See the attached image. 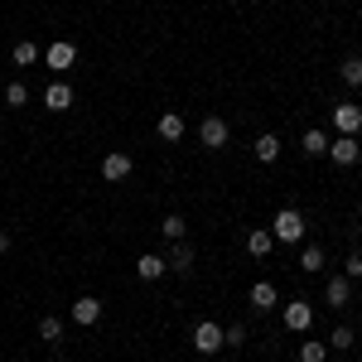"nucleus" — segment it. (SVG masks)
Wrapping results in <instances>:
<instances>
[{"instance_id": "nucleus-1", "label": "nucleus", "mask_w": 362, "mask_h": 362, "mask_svg": "<svg viewBox=\"0 0 362 362\" xmlns=\"http://www.w3.org/2000/svg\"><path fill=\"white\" fill-rule=\"evenodd\" d=\"M271 237L276 242H305V213L300 208H280L271 218Z\"/></svg>"}, {"instance_id": "nucleus-2", "label": "nucleus", "mask_w": 362, "mask_h": 362, "mask_svg": "<svg viewBox=\"0 0 362 362\" xmlns=\"http://www.w3.org/2000/svg\"><path fill=\"white\" fill-rule=\"evenodd\" d=\"M227 140H232V131H227L223 116H203V126H198V145H203V150H223Z\"/></svg>"}, {"instance_id": "nucleus-3", "label": "nucleus", "mask_w": 362, "mask_h": 362, "mask_svg": "<svg viewBox=\"0 0 362 362\" xmlns=\"http://www.w3.org/2000/svg\"><path fill=\"white\" fill-rule=\"evenodd\" d=\"M194 348L198 353H218V348H227L223 343V324H213V319L194 324Z\"/></svg>"}, {"instance_id": "nucleus-4", "label": "nucleus", "mask_w": 362, "mask_h": 362, "mask_svg": "<svg viewBox=\"0 0 362 362\" xmlns=\"http://www.w3.org/2000/svg\"><path fill=\"white\" fill-rule=\"evenodd\" d=\"M329 160H334V165H358L362 160V145H358V136H338V140H329Z\"/></svg>"}, {"instance_id": "nucleus-5", "label": "nucleus", "mask_w": 362, "mask_h": 362, "mask_svg": "<svg viewBox=\"0 0 362 362\" xmlns=\"http://www.w3.org/2000/svg\"><path fill=\"white\" fill-rule=\"evenodd\" d=\"M285 329H295V334H309V329H314L309 300H290V305H285Z\"/></svg>"}, {"instance_id": "nucleus-6", "label": "nucleus", "mask_w": 362, "mask_h": 362, "mask_svg": "<svg viewBox=\"0 0 362 362\" xmlns=\"http://www.w3.org/2000/svg\"><path fill=\"white\" fill-rule=\"evenodd\" d=\"M44 63H49L54 73H68V68L78 63V49H73L68 39H58V44H49V49H44Z\"/></svg>"}, {"instance_id": "nucleus-7", "label": "nucleus", "mask_w": 362, "mask_h": 362, "mask_svg": "<svg viewBox=\"0 0 362 362\" xmlns=\"http://www.w3.org/2000/svg\"><path fill=\"white\" fill-rule=\"evenodd\" d=\"M131 169H136V160H131L126 150H112V155L102 160V179H112V184H121V179H131Z\"/></svg>"}, {"instance_id": "nucleus-8", "label": "nucleus", "mask_w": 362, "mask_h": 362, "mask_svg": "<svg viewBox=\"0 0 362 362\" xmlns=\"http://www.w3.org/2000/svg\"><path fill=\"white\" fill-rule=\"evenodd\" d=\"M334 126H338V136H358V131H362V107H358V102L334 107Z\"/></svg>"}, {"instance_id": "nucleus-9", "label": "nucleus", "mask_w": 362, "mask_h": 362, "mask_svg": "<svg viewBox=\"0 0 362 362\" xmlns=\"http://www.w3.org/2000/svg\"><path fill=\"white\" fill-rule=\"evenodd\" d=\"M73 324H78V329H92V324H102V300H92V295L73 300Z\"/></svg>"}, {"instance_id": "nucleus-10", "label": "nucleus", "mask_w": 362, "mask_h": 362, "mask_svg": "<svg viewBox=\"0 0 362 362\" xmlns=\"http://www.w3.org/2000/svg\"><path fill=\"white\" fill-rule=\"evenodd\" d=\"M324 300H329V309H343L348 300H353V280H348V276H334L329 285H324Z\"/></svg>"}, {"instance_id": "nucleus-11", "label": "nucleus", "mask_w": 362, "mask_h": 362, "mask_svg": "<svg viewBox=\"0 0 362 362\" xmlns=\"http://www.w3.org/2000/svg\"><path fill=\"white\" fill-rule=\"evenodd\" d=\"M165 271H169V261H165V256H155V251L136 256V276H140V280H160Z\"/></svg>"}, {"instance_id": "nucleus-12", "label": "nucleus", "mask_w": 362, "mask_h": 362, "mask_svg": "<svg viewBox=\"0 0 362 362\" xmlns=\"http://www.w3.org/2000/svg\"><path fill=\"white\" fill-rule=\"evenodd\" d=\"M169 271H174V276H194V247H189V242H174V251H169Z\"/></svg>"}, {"instance_id": "nucleus-13", "label": "nucleus", "mask_w": 362, "mask_h": 362, "mask_svg": "<svg viewBox=\"0 0 362 362\" xmlns=\"http://www.w3.org/2000/svg\"><path fill=\"white\" fill-rule=\"evenodd\" d=\"M44 107H49V112H68V107H73V87L68 83L44 87Z\"/></svg>"}, {"instance_id": "nucleus-14", "label": "nucleus", "mask_w": 362, "mask_h": 362, "mask_svg": "<svg viewBox=\"0 0 362 362\" xmlns=\"http://www.w3.org/2000/svg\"><path fill=\"white\" fill-rule=\"evenodd\" d=\"M184 131H189V126H184V116H179V112H165V116H160V140H169V145H174V140H184Z\"/></svg>"}, {"instance_id": "nucleus-15", "label": "nucleus", "mask_w": 362, "mask_h": 362, "mask_svg": "<svg viewBox=\"0 0 362 362\" xmlns=\"http://www.w3.org/2000/svg\"><path fill=\"white\" fill-rule=\"evenodd\" d=\"M276 300H280V295H276L271 280H256V285H251V309H271Z\"/></svg>"}, {"instance_id": "nucleus-16", "label": "nucleus", "mask_w": 362, "mask_h": 362, "mask_svg": "<svg viewBox=\"0 0 362 362\" xmlns=\"http://www.w3.org/2000/svg\"><path fill=\"white\" fill-rule=\"evenodd\" d=\"M271 247H276V237H271V227H256L247 237V251L251 256H271Z\"/></svg>"}, {"instance_id": "nucleus-17", "label": "nucleus", "mask_w": 362, "mask_h": 362, "mask_svg": "<svg viewBox=\"0 0 362 362\" xmlns=\"http://www.w3.org/2000/svg\"><path fill=\"white\" fill-rule=\"evenodd\" d=\"M251 150H256V160H261V165H276V160H280V136H261Z\"/></svg>"}, {"instance_id": "nucleus-18", "label": "nucleus", "mask_w": 362, "mask_h": 362, "mask_svg": "<svg viewBox=\"0 0 362 362\" xmlns=\"http://www.w3.org/2000/svg\"><path fill=\"white\" fill-rule=\"evenodd\" d=\"M300 271H305V276H319V271H324V247L309 242V247L300 251Z\"/></svg>"}, {"instance_id": "nucleus-19", "label": "nucleus", "mask_w": 362, "mask_h": 362, "mask_svg": "<svg viewBox=\"0 0 362 362\" xmlns=\"http://www.w3.org/2000/svg\"><path fill=\"white\" fill-rule=\"evenodd\" d=\"M300 145H305L309 160H314V155H329V136H324V131H314V126L305 131V140H300Z\"/></svg>"}, {"instance_id": "nucleus-20", "label": "nucleus", "mask_w": 362, "mask_h": 362, "mask_svg": "<svg viewBox=\"0 0 362 362\" xmlns=\"http://www.w3.org/2000/svg\"><path fill=\"white\" fill-rule=\"evenodd\" d=\"M300 362H329V343L305 338V343H300Z\"/></svg>"}, {"instance_id": "nucleus-21", "label": "nucleus", "mask_w": 362, "mask_h": 362, "mask_svg": "<svg viewBox=\"0 0 362 362\" xmlns=\"http://www.w3.org/2000/svg\"><path fill=\"white\" fill-rule=\"evenodd\" d=\"M39 338H44V343H63V319L44 314V319H39Z\"/></svg>"}, {"instance_id": "nucleus-22", "label": "nucleus", "mask_w": 362, "mask_h": 362, "mask_svg": "<svg viewBox=\"0 0 362 362\" xmlns=\"http://www.w3.org/2000/svg\"><path fill=\"white\" fill-rule=\"evenodd\" d=\"M160 232H165L169 242H184V232H189V223H184V218H179V213H169L165 223H160Z\"/></svg>"}, {"instance_id": "nucleus-23", "label": "nucleus", "mask_w": 362, "mask_h": 362, "mask_svg": "<svg viewBox=\"0 0 362 362\" xmlns=\"http://www.w3.org/2000/svg\"><path fill=\"white\" fill-rule=\"evenodd\" d=\"M10 58H15L20 68H34V63H39V44H29V39H25V44H15V54H10Z\"/></svg>"}, {"instance_id": "nucleus-24", "label": "nucleus", "mask_w": 362, "mask_h": 362, "mask_svg": "<svg viewBox=\"0 0 362 362\" xmlns=\"http://www.w3.org/2000/svg\"><path fill=\"white\" fill-rule=\"evenodd\" d=\"M223 343H227V348H242V343H247V324H242V319H232V324L223 329Z\"/></svg>"}, {"instance_id": "nucleus-25", "label": "nucleus", "mask_w": 362, "mask_h": 362, "mask_svg": "<svg viewBox=\"0 0 362 362\" xmlns=\"http://www.w3.org/2000/svg\"><path fill=\"white\" fill-rule=\"evenodd\" d=\"M329 348H338V353H348V348H353V324H338L334 334H329Z\"/></svg>"}, {"instance_id": "nucleus-26", "label": "nucleus", "mask_w": 362, "mask_h": 362, "mask_svg": "<svg viewBox=\"0 0 362 362\" xmlns=\"http://www.w3.org/2000/svg\"><path fill=\"white\" fill-rule=\"evenodd\" d=\"M338 78H343L348 87H362V58H348V63L338 68Z\"/></svg>"}, {"instance_id": "nucleus-27", "label": "nucleus", "mask_w": 362, "mask_h": 362, "mask_svg": "<svg viewBox=\"0 0 362 362\" xmlns=\"http://www.w3.org/2000/svg\"><path fill=\"white\" fill-rule=\"evenodd\" d=\"M25 102H29V87L25 83H10V87H5V107H25Z\"/></svg>"}, {"instance_id": "nucleus-28", "label": "nucleus", "mask_w": 362, "mask_h": 362, "mask_svg": "<svg viewBox=\"0 0 362 362\" xmlns=\"http://www.w3.org/2000/svg\"><path fill=\"white\" fill-rule=\"evenodd\" d=\"M343 276H348V280L362 276V251H353V256H348V271H343Z\"/></svg>"}, {"instance_id": "nucleus-29", "label": "nucleus", "mask_w": 362, "mask_h": 362, "mask_svg": "<svg viewBox=\"0 0 362 362\" xmlns=\"http://www.w3.org/2000/svg\"><path fill=\"white\" fill-rule=\"evenodd\" d=\"M5 251H10V237H5V232H0V256H5Z\"/></svg>"}, {"instance_id": "nucleus-30", "label": "nucleus", "mask_w": 362, "mask_h": 362, "mask_svg": "<svg viewBox=\"0 0 362 362\" xmlns=\"http://www.w3.org/2000/svg\"><path fill=\"white\" fill-rule=\"evenodd\" d=\"M358 213H362V198H358Z\"/></svg>"}]
</instances>
